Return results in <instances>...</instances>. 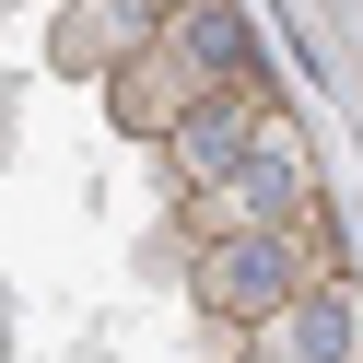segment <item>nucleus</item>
<instances>
[{"instance_id":"obj_1","label":"nucleus","mask_w":363,"mask_h":363,"mask_svg":"<svg viewBox=\"0 0 363 363\" xmlns=\"http://www.w3.org/2000/svg\"><path fill=\"white\" fill-rule=\"evenodd\" d=\"M223 82H258V35H246V12H223V0H188V12H152V35H141L129 71H106V118H118L129 141H164Z\"/></svg>"},{"instance_id":"obj_2","label":"nucleus","mask_w":363,"mask_h":363,"mask_svg":"<svg viewBox=\"0 0 363 363\" xmlns=\"http://www.w3.org/2000/svg\"><path fill=\"white\" fill-rule=\"evenodd\" d=\"M340 281V235H328V199H316L293 235H246V246H188V293L223 340H258L293 293Z\"/></svg>"},{"instance_id":"obj_3","label":"nucleus","mask_w":363,"mask_h":363,"mask_svg":"<svg viewBox=\"0 0 363 363\" xmlns=\"http://www.w3.org/2000/svg\"><path fill=\"white\" fill-rule=\"evenodd\" d=\"M316 211V164H305V129L269 106V129L246 141L235 176H211L199 199H176V235L188 246H246V235H293Z\"/></svg>"},{"instance_id":"obj_4","label":"nucleus","mask_w":363,"mask_h":363,"mask_svg":"<svg viewBox=\"0 0 363 363\" xmlns=\"http://www.w3.org/2000/svg\"><path fill=\"white\" fill-rule=\"evenodd\" d=\"M258 129H269V82H223L211 106H188V118L164 129V176H176V199H199L211 176H235Z\"/></svg>"},{"instance_id":"obj_5","label":"nucleus","mask_w":363,"mask_h":363,"mask_svg":"<svg viewBox=\"0 0 363 363\" xmlns=\"http://www.w3.org/2000/svg\"><path fill=\"white\" fill-rule=\"evenodd\" d=\"M258 363H363V316H352V281H316L246 340Z\"/></svg>"},{"instance_id":"obj_6","label":"nucleus","mask_w":363,"mask_h":363,"mask_svg":"<svg viewBox=\"0 0 363 363\" xmlns=\"http://www.w3.org/2000/svg\"><path fill=\"white\" fill-rule=\"evenodd\" d=\"M141 35H152V12H106V0H82V12H59V24H48V59H59V71H82V82H106V71L141 59Z\"/></svg>"},{"instance_id":"obj_7","label":"nucleus","mask_w":363,"mask_h":363,"mask_svg":"<svg viewBox=\"0 0 363 363\" xmlns=\"http://www.w3.org/2000/svg\"><path fill=\"white\" fill-rule=\"evenodd\" d=\"M246 363H258V352H246Z\"/></svg>"}]
</instances>
